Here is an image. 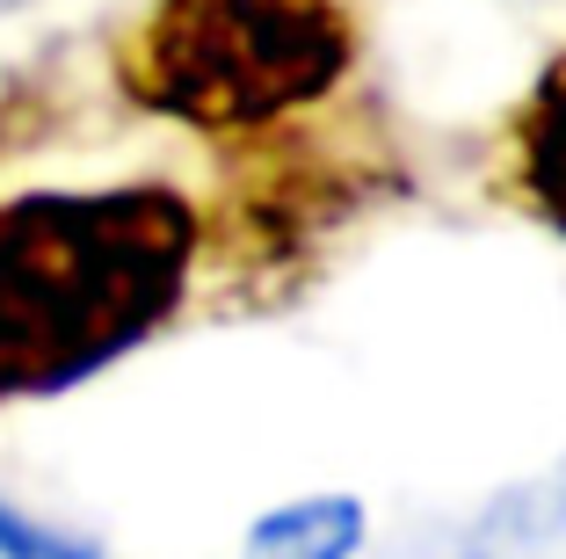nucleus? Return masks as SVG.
I'll use <instances>...</instances> for the list:
<instances>
[{"instance_id":"1","label":"nucleus","mask_w":566,"mask_h":559,"mask_svg":"<svg viewBox=\"0 0 566 559\" xmlns=\"http://www.w3.org/2000/svg\"><path fill=\"white\" fill-rule=\"evenodd\" d=\"M203 211L175 182L30 189L0 204V400L109 371L182 313Z\"/></svg>"},{"instance_id":"2","label":"nucleus","mask_w":566,"mask_h":559,"mask_svg":"<svg viewBox=\"0 0 566 559\" xmlns=\"http://www.w3.org/2000/svg\"><path fill=\"white\" fill-rule=\"evenodd\" d=\"M356 0H153L117 37V87L203 138H262L349 81Z\"/></svg>"},{"instance_id":"3","label":"nucleus","mask_w":566,"mask_h":559,"mask_svg":"<svg viewBox=\"0 0 566 559\" xmlns=\"http://www.w3.org/2000/svg\"><path fill=\"white\" fill-rule=\"evenodd\" d=\"M501 197L566 240V51L545 59L531 95L501 124Z\"/></svg>"},{"instance_id":"4","label":"nucleus","mask_w":566,"mask_h":559,"mask_svg":"<svg viewBox=\"0 0 566 559\" xmlns=\"http://www.w3.org/2000/svg\"><path fill=\"white\" fill-rule=\"evenodd\" d=\"M364 552V501L356 494H305L248 530L240 559H356Z\"/></svg>"},{"instance_id":"5","label":"nucleus","mask_w":566,"mask_h":559,"mask_svg":"<svg viewBox=\"0 0 566 559\" xmlns=\"http://www.w3.org/2000/svg\"><path fill=\"white\" fill-rule=\"evenodd\" d=\"M0 559H102V552H95V545H81V538H66V530L30 524L22 509L0 501Z\"/></svg>"},{"instance_id":"6","label":"nucleus","mask_w":566,"mask_h":559,"mask_svg":"<svg viewBox=\"0 0 566 559\" xmlns=\"http://www.w3.org/2000/svg\"><path fill=\"white\" fill-rule=\"evenodd\" d=\"M0 138H8V110H0Z\"/></svg>"}]
</instances>
